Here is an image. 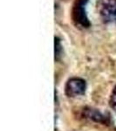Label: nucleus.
<instances>
[{"mask_svg":"<svg viewBox=\"0 0 116 131\" xmlns=\"http://www.w3.org/2000/svg\"><path fill=\"white\" fill-rule=\"evenodd\" d=\"M87 2L88 0H76L72 12L73 22L83 28H88L91 25L85 9Z\"/></svg>","mask_w":116,"mask_h":131,"instance_id":"f257e3e1","label":"nucleus"},{"mask_svg":"<svg viewBox=\"0 0 116 131\" xmlns=\"http://www.w3.org/2000/svg\"><path fill=\"white\" fill-rule=\"evenodd\" d=\"M100 16L107 24H116V0H101Z\"/></svg>","mask_w":116,"mask_h":131,"instance_id":"f03ea898","label":"nucleus"},{"mask_svg":"<svg viewBox=\"0 0 116 131\" xmlns=\"http://www.w3.org/2000/svg\"><path fill=\"white\" fill-rule=\"evenodd\" d=\"M86 82L80 78H72L66 85V94L70 97L81 95L86 91Z\"/></svg>","mask_w":116,"mask_h":131,"instance_id":"7ed1b4c3","label":"nucleus"},{"mask_svg":"<svg viewBox=\"0 0 116 131\" xmlns=\"http://www.w3.org/2000/svg\"><path fill=\"white\" fill-rule=\"evenodd\" d=\"M86 116H87L88 118H90V119L95 121V122H104V116L101 115L99 111L91 110V109H90V110L87 111V115Z\"/></svg>","mask_w":116,"mask_h":131,"instance_id":"20e7f679","label":"nucleus"},{"mask_svg":"<svg viewBox=\"0 0 116 131\" xmlns=\"http://www.w3.org/2000/svg\"><path fill=\"white\" fill-rule=\"evenodd\" d=\"M54 52H55V60H59L62 55V46L60 43V39L58 37L54 38Z\"/></svg>","mask_w":116,"mask_h":131,"instance_id":"39448f33","label":"nucleus"},{"mask_svg":"<svg viewBox=\"0 0 116 131\" xmlns=\"http://www.w3.org/2000/svg\"><path fill=\"white\" fill-rule=\"evenodd\" d=\"M110 106L113 109L116 110V86L113 88L110 97Z\"/></svg>","mask_w":116,"mask_h":131,"instance_id":"423d86ee","label":"nucleus"}]
</instances>
